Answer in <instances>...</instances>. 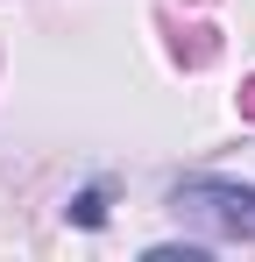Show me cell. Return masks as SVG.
Wrapping results in <instances>:
<instances>
[{
  "label": "cell",
  "instance_id": "1",
  "mask_svg": "<svg viewBox=\"0 0 255 262\" xmlns=\"http://www.w3.org/2000/svg\"><path fill=\"white\" fill-rule=\"evenodd\" d=\"M184 220H199L213 234H234V241H255V184H220V177H192L177 184L170 199Z\"/></svg>",
  "mask_w": 255,
  "mask_h": 262
},
{
  "label": "cell",
  "instance_id": "3",
  "mask_svg": "<svg viewBox=\"0 0 255 262\" xmlns=\"http://www.w3.org/2000/svg\"><path fill=\"white\" fill-rule=\"evenodd\" d=\"M248 114H255V85H248Z\"/></svg>",
  "mask_w": 255,
  "mask_h": 262
},
{
  "label": "cell",
  "instance_id": "2",
  "mask_svg": "<svg viewBox=\"0 0 255 262\" xmlns=\"http://www.w3.org/2000/svg\"><path fill=\"white\" fill-rule=\"evenodd\" d=\"M71 220H78V227H99V220H107V199H99V191H85L78 206H71Z\"/></svg>",
  "mask_w": 255,
  "mask_h": 262
}]
</instances>
